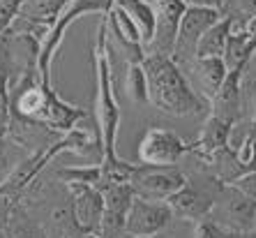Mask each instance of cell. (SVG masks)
Returning <instances> with one entry per match:
<instances>
[{"label":"cell","mask_w":256,"mask_h":238,"mask_svg":"<svg viewBox=\"0 0 256 238\" xmlns=\"http://www.w3.org/2000/svg\"><path fill=\"white\" fill-rule=\"evenodd\" d=\"M10 113L35 120L56 132L58 137L67 134L81 120L88 118L86 109L74 107L62 97H58L54 86H44L40 72H30L10 88Z\"/></svg>","instance_id":"cell-1"},{"label":"cell","mask_w":256,"mask_h":238,"mask_svg":"<svg viewBox=\"0 0 256 238\" xmlns=\"http://www.w3.org/2000/svg\"><path fill=\"white\" fill-rule=\"evenodd\" d=\"M148 81V104L173 118H192L206 111V100L192 88L190 79L171 56L146 54L141 60Z\"/></svg>","instance_id":"cell-2"},{"label":"cell","mask_w":256,"mask_h":238,"mask_svg":"<svg viewBox=\"0 0 256 238\" xmlns=\"http://www.w3.org/2000/svg\"><path fill=\"white\" fill-rule=\"evenodd\" d=\"M106 14L100 17L95 33V47H92V63H95V79H97V100H95V120H97V137H100L102 162L118 160L116 153V139H118L120 125V107L114 95V79H111V56H108V40H106Z\"/></svg>","instance_id":"cell-3"},{"label":"cell","mask_w":256,"mask_h":238,"mask_svg":"<svg viewBox=\"0 0 256 238\" xmlns=\"http://www.w3.org/2000/svg\"><path fill=\"white\" fill-rule=\"evenodd\" d=\"M111 7V0H72L70 5L60 12V17L56 19V24L44 33V37L40 40V54H37V72L42 77L44 86H54L51 84V65L54 58L58 54L60 44L65 40L67 30L72 24H76L84 14H106Z\"/></svg>","instance_id":"cell-4"},{"label":"cell","mask_w":256,"mask_h":238,"mask_svg":"<svg viewBox=\"0 0 256 238\" xmlns=\"http://www.w3.org/2000/svg\"><path fill=\"white\" fill-rule=\"evenodd\" d=\"M222 190H224V183L214 173H187L185 185L176 194L168 196L166 201L171 203L173 213H178L180 217L198 222L201 217L212 213Z\"/></svg>","instance_id":"cell-5"},{"label":"cell","mask_w":256,"mask_h":238,"mask_svg":"<svg viewBox=\"0 0 256 238\" xmlns=\"http://www.w3.org/2000/svg\"><path fill=\"white\" fill-rule=\"evenodd\" d=\"M187 173L173 167H152V164H136L130 176V185L134 190V196L152 199V201H166L171 194L185 185Z\"/></svg>","instance_id":"cell-6"},{"label":"cell","mask_w":256,"mask_h":238,"mask_svg":"<svg viewBox=\"0 0 256 238\" xmlns=\"http://www.w3.org/2000/svg\"><path fill=\"white\" fill-rule=\"evenodd\" d=\"M210 215L224 229L236 233V236H240V238L254 236L256 201L252 196L242 194L240 190H236L233 185H224V190H222L220 199H217Z\"/></svg>","instance_id":"cell-7"},{"label":"cell","mask_w":256,"mask_h":238,"mask_svg":"<svg viewBox=\"0 0 256 238\" xmlns=\"http://www.w3.org/2000/svg\"><path fill=\"white\" fill-rule=\"evenodd\" d=\"M187 153H190V143L178 132L166 127H150L138 143L141 164H152V167H173Z\"/></svg>","instance_id":"cell-8"},{"label":"cell","mask_w":256,"mask_h":238,"mask_svg":"<svg viewBox=\"0 0 256 238\" xmlns=\"http://www.w3.org/2000/svg\"><path fill=\"white\" fill-rule=\"evenodd\" d=\"M222 19V12L217 10H208V7H198V5H187L185 14L180 19V28L176 35V44H173V54L171 58L176 63H187L190 65L194 56H196V44L203 37V33Z\"/></svg>","instance_id":"cell-9"},{"label":"cell","mask_w":256,"mask_h":238,"mask_svg":"<svg viewBox=\"0 0 256 238\" xmlns=\"http://www.w3.org/2000/svg\"><path fill=\"white\" fill-rule=\"evenodd\" d=\"M173 208L168 201H152L134 196L125 222V233L130 236H146L157 238L164 229H168L173 220Z\"/></svg>","instance_id":"cell-10"},{"label":"cell","mask_w":256,"mask_h":238,"mask_svg":"<svg viewBox=\"0 0 256 238\" xmlns=\"http://www.w3.org/2000/svg\"><path fill=\"white\" fill-rule=\"evenodd\" d=\"M100 192L104 196V215H102L97 233L102 238H120L125 233V222L134 201V190L130 183H111L104 185Z\"/></svg>","instance_id":"cell-11"},{"label":"cell","mask_w":256,"mask_h":238,"mask_svg":"<svg viewBox=\"0 0 256 238\" xmlns=\"http://www.w3.org/2000/svg\"><path fill=\"white\" fill-rule=\"evenodd\" d=\"M152 7H155V35L146 47V54L171 56L180 19L187 10V0H157Z\"/></svg>","instance_id":"cell-12"},{"label":"cell","mask_w":256,"mask_h":238,"mask_svg":"<svg viewBox=\"0 0 256 238\" xmlns=\"http://www.w3.org/2000/svg\"><path fill=\"white\" fill-rule=\"evenodd\" d=\"M67 192L72 196V213L76 229L81 231H100L102 215H104V196L97 187L86 183H67Z\"/></svg>","instance_id":"cell-13"},{"label":"cell","mask_w":256,"mask_h":238,"mask_svg":"<svg viewBox=\"0 0 256 238\" xmlns=\"http://www.w3.org/2000/svg\"><path fill=\"white\" fill-rule=\"evenodd\" d=\"M70 3L72 0H26L16 21L12 24V30L30 33L37 40H42L44 33L56 24V19Z\"/></svg>","instance_id":"cell-14"},{"label":"cell","mask_w":256,"mask_h":238,"mask_svg":"<svg viewBox=\"0 0 256 238\" xmlns=\"http://www.w3.org/2000/svg\"><path fill=\"white\" fill-rule=\"evenodd\" d=\"M244 70H247V65L231 67V70L226 72L224 84L220 86L217 95L210 102V113L222 120H228L233 125L240 120V111H242V74H244Z\"/></svg>","instance_id":"cell-15"},{"label":"cell","mask_w":256,"mask_h":238,"mask_svg":"<svg viewBox=\"0 0 256 238\" xmlns=\"http://www.w3.org/2000/svg\"><path fill=\"white\" fill-rule=\"evenodd\" d=\"M233 123L228 120H222L217 116L210 113L206 123H203V130H201V137L196 141L190 143V153H194L203 164H208L210 157L214 153H220L222 148L231 146V134H233Z\"/></svg>","instance_id":"cell-16"},{"label":"cell","mask_w":256,"mask_h":238,"mask_svg":"<svg viewBox=\"0 0 256 238\" xmlns=\"http://www.w3.org/2000/svg\"><path fill=\"white\" fill-rule=\"evenodd\" d=\"M187 67H190L192 74V88L210 104L212 97L217 95L220 86L224 84V79H226L228 70L224 58H194Z\"/></svg>","instance_id":"cell-17"},{"label":"cell","mask_w":256,"mask_h":238,"mask_svg":"<svg viewBox=\"0 0 256 238\" xmlns=\"http://www.w3.org/2000/svg\"><path fill=\"white\" fill-rule=\"evenodd\" d=\"M231 28H233V17L231 14H222L220 21H214L198 40L194 58H222L224 49H226V40L231 35Z\"/></svg>","instance_id":"cell-18"},{"label":"cell","mask_w":256,"mask_h":238,"mask_svg":"<svg viewBox=\"0 0 256 238\" xmlns=\"http://www.w3.org/2000/svg\"><path fill=\"white\" fill-rule=\"evenodd\" d=\"M118 7H122L130 19L136 24L138 33H141L143 49L150 44L152 35H155V7L146 3V0H114Z\"/></svg>","instance_id":"cell-19"},{"label":"cell","mask_w":256,"mask_h":238,"mask_svg":"<svg viewBox=\"0 0 256 238\" xmlns=\"http://www.w3.org/2000/svg\"><path fill=\"white\" fill-rule=\"evenodd\" d=\"M256 51V40L250 37L244 33V28L236 30L231 28V35L226 40V49H224V63H226V70L231 67H238V65H250L252 56Z\"/></svg>","instance_id":"cell-20"},{"label":"cell","mask_w":256,"mask_h":238,"mask_svg":"<svg viewBox=\"0 0 256 238\" xmlns=\"http://www.w3.org/2000/svg\"><path fill=\"white\" fill-rule=\"evenodd\" d=\"M125 90L127 97L136 104H148V81H146V72H143L141 63L127 65L125 72Z\"/></svg>","instance_id":"cell-21"},{"label":"cell","mask_w":256,"mask_h":238,"mask_svg":"<svg viewBox=\"0 0 256 238\" xmlns=\"http://www.w3.org/2000/svg\"><path fill=\"white\" fill-rule=\"evenodd\" d=\"M56 178L62 185L67 183H86V185H97L102 183V164H95V167H62L54 173Z\"/></svg>","instance_id":"cell-22"},{"label":"cell","mask_w":256,"mask_h":238,"mask_svg":"<svg viewBox=\"0 0 256 238\" xmlns=\"http://www.w3.org/2000/svg\"><path fill=\"white\" fill-rule=\"evenodd\" d=\"M194 238H240V236L224 229L212 215H206L198 222H194Z\"/></svg>","instance_id":"cell-23"},{"label":"cell","mask_w":256,"mask_h":238,"mask_svg":"<svg viewBox=\"0 0 256 238\" xmlns=\"http://www.w3.org/2000/svg\"><path fill=\"white\" fill-rule=\"evenodd\" d=\"M236 157H238V162H240L242 173L256 169V127L242 139V143H240L238 148H236Z\"/></svg>","instance_id":"cell-24"},{"label":"cell","mask_w":256,"mask_h":238,"mask_svg":"<svg viewBox=\"0 0 256 238\" xmlns=\"http://www.w3.org/2000/svg\"><path fill=\"white\" fill-rule=\"evenodd\" d=\"M7 123H10V79L0 65V137L7 134Z\"/></svg>","instance_id":"cell-25"},{"label":"cell","mask_w":256,"mask_h":238,"mask_svg":"<svg viewBox=\"0 0 256 238\" xmlns=\"http://www.w3.org/2000/svg\"><path fill=\"white\" fill-rule=\"evenodd\" d=\"M226 185H233L236 190H240L242 194L252 196V199L256 201V169L254 171L242 173V176H238L236 180H231V183H226Z\"/></svg>","instance_id":"cell-26"},{"label":"cell","mask_w":256,"mask_h":238,"mask_svg":"<svg viewBox=\"0 0 256 238\" xmlns=\"http://www.w3.org/2000/svg\"><path fill=\"white\" fill-rule=\"evenodd\" d=\"M14 208H16L14 196L0 192V229H7V224H10V220H12Z\"/></svg>","instance_id":"cell-27"},{"label":"cell","mask_w":256,"mask_h":238,"mask_svg":"<svg viewBox=\"0 0 256 238\" xmlns=\"http://www.w3.org/2000/svg\"><path fill=\"white\" fill-rule=\"evenodd\" d=\"M187 5H198V7H208V10L224 12L228 5V0H187Z\"/></svg>","instance_id":"cell-28"},{"label":"cell","mask_w":256,"mask_h":238,"mask_svg":"<svg viewBox=\"0 0 256 238\" xmlns=\"http://www.w3.org/2000/svg\"><path fill=\"white\" fill-rule=\"evenodd\" d=\"M2 169H14L12 162H10V148H7L5 137H0V171Z\"/></svg>","instance_id":"cell-29"},{"label":"cell","mask_w":256,"mask_h":238,"mask_svg":"<svg viewBox=\"0 0 256 238\" xmlns=\"http://www.w3.org/2000/svg\"><path fill=\"white\" fill-rule=\"evenodd\" d=\"M238 10L250 17H256V0H238Z\"/></svg>","instance_id":"cell-30"},{"label":"cell","mask_w":256,"mask_h":238,"mask_svg":"<svg viewBox=\"0 0 256 238\" xmlns=\"http://www.w3.org/2000/svg\"><path fill=\"white\" fill-rule=\"evenodd\" d=\"M250 97H252L250 116H252V123L256 125V81H254V84H250Z\"/></svg>","instance_id":"cell-31"},{"label":"cell","mask_w":256,"mask_h":238,"mask_svg":"<svg viewBox=\"0 0 256 238\" xmlns=\"http://www.w3.org/2000/svg\"><path fill=\"white\" fill-rule=\"evenodd\" d=\"M65 238H102V236L95 233V231H81V229H74V231L67 233Z\"/></svg>","instance_id":"cell-32"},{"label":"cell","mask_w":256,"mask_h":238,"mask_svg":"<svg viewBox=\"0 0 256 238\" xmlns=\"http://www.w3.org/2000/svg\"><path fill=\"white\" fill-rule=\"evenodd\" d=\"M244 33L256 40V17H250V19H247V24H244Z\"/></svg>","instance_id":"cell-33"},{"label":"cell","mask_w":256,"mask_h":238,"mask_svg":"<svg viewBox=\"0 0 256 238\" xmlns=\"http://www.w3.org/2000/svg\"><path fill=\"white\" fill-rule=\"evenodd\" d=\"M120 238H146V236H130V233H122ZM148 238H150V236H148Z\"/></svg>","instance_id":"cell-34"},{"label":"cell","mask_w":256,"mask_h":238,"mask_svg":"<svg viewBox=\"0 0 256 238\" xmlns=\"http://www.w3.org/2000/svg\"><path fill=\"white\" fill-rule=\"evenodd\" d=\"M0 238H10V233H7L5 229H0Z\"/></svg>","instance_id":"cell-35"},{"label":"cell","mask_w":256,"mask_h":238,"mask_svg":"<svg viewBox=\"0 0 256 238\" xmlns=\"http://www.w3.org/2000/svg\"><path fill=\"white\" fill-rule=\"evenodd\" d=\"M146 3H150V5H155V3H157V0H146Z\"/></svg>","instance_id":"cell-36"},{"label":"cell","mask_w":256,"mask_h":238,"mask_svg":"<svg viewBox=\"0 0 256 238\" xmlns=\"http://www.w3.org/2000/svg\"><path fill=\"white\" fill-rule=\"evenodd\" d=\"M254 236H256V220H254Z\"/></svg>","instance_id":"cell-37"},{"label":"cell","mask_w":256,"mask_h":238,"mask_svg":"<svg viewBox=\"0 0 256 238\" xmlns=\"http://www.w3.org/2000/svg\"><path fill=\"white\" fill-rule=\"evenodd\" d=\"M111 3H114V0H111Z\"/></svg>","instance_id":"cell-38"}]
</instances>
